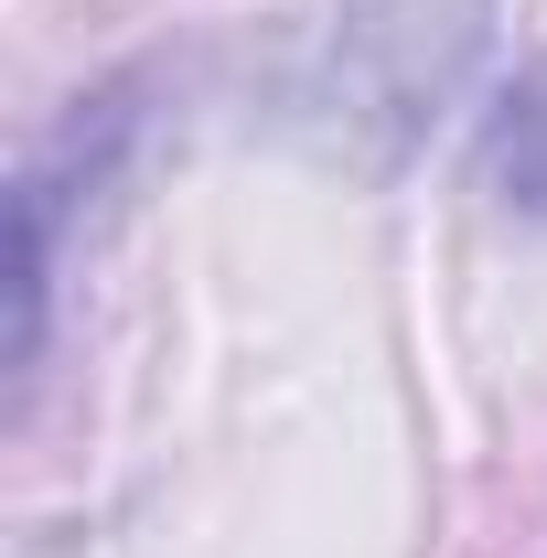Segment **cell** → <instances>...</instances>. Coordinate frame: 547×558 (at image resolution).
I'll return each instance as SVG.
<instances>
[{
	"mask_svg": "<svg viewBox=\"0 0 547 558\" xmlns=\"http://www.w3.org/2000/svg\"><path fill=\"white\" fill-rule=\"evenodd\" d=\"M150 97V75H108L97 97H75L54 140L22 161V194H11V236H22V258H11V365L33 376L44 365V333H54V279H65V205H97L108 183H119V161H130L139 140V108Z\"/></svg>",
	"mask_w": 547,
	"mask_h": 558,
	"instance_id": "6da1fadb",
	"label": "cell"
},
{
	"mask_svg": "<svg viewBox=\"0 0 547 558\" xmlns=\"http://www.w3.org/2000/svg\"><path fill=\"white\" fill-rule=\"evenodd\" d=\"M494 0H343L333 33V119L376 130V150H409L440 97L462 86Z\"/></svg>",
	"mask_w": 547,
	"mask_h": 558,
	"instance_id": "7a4b0ae2",
	"label": "cell"
},
{
	"mask_svg": "<svg viewBox=\"0 0 547 558\" xmlns=\"http://www.w3.org/2000/svg\"><path fill=\"white\" fill-rule=\"evenodd\" d=\"M473 183L515 215V226H547V54H537V65H515L494 97H483Z\"/></svg>",
	"mask_w": 547,
	"mask_h": 558,
	"instance_id": "3957f363",
	"label": "cell"
}]
</instances>
